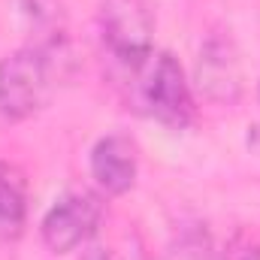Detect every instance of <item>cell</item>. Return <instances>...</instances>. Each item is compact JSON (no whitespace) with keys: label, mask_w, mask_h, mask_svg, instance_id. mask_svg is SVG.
Listing matches in <instances>:
<instances>
[{"label":"cell","mask_w":260,"mask_h":260,"mask_svg":"<svg viewBox=\"0 0 260 260\" xmlns=\"http://www.w3.org/2000/svg\"><path fill=\"white\" fill-rule=\"evenodd\" d=\"M55 61L46 46H21L0 58V124L34 118L52 97Z\"/></svg>","instance_id":"6da1fadb"},{"label":"cell","mask_w":260,"mask_h":260,"mask_svg":"<svg viewBox=\"0 0 260 260\" xmlns=\"http://www.w3.org/2000/svg\"><path fill=\"white\" fill-rule=\"evenodd\" d=\"M139 73V94L148 106V115L167 127H188L194 118V94L185 76V67L170 52H154Z\"/></svg>","instance_id":"7a4b0ae2"},{"label":"cell","mask_w":260,"mask_h":260,"mask_svg":"<svg viewBox=\"0 0 260 260\" xmlns=\"http://www.w3.org/2000/svg\"><path fill=\"white\" fill-rule=\"evenodd\" d=\"M100 40L118 64L139 70L154 55V12L145 0H103Z\"/></svg>","instance_id":"3957f363"},{"label":"cell","mask_w":260,"mask_h":260,"mask_svg":"<svg viewBox=\"0 0 260 260\" xmlns=\"http://www.w3.org/2000/svg\"><path fill=\"white\" fill-rule=\"evenodd\" d=\"M103 221V203L91 191H70L40 221V236L52 254H70L85 245Z\"/></svg>","instance_id":"277c9868"},{"label":"cell","mask_w":260,"mask_h":260,"mask_svg":"<svg viewBox=\"0 0 260 260\" xmlns=\"http://www.w3.org/2000/svg\"><path fill=\"white\" fill-rule=\"evenodd\" d=\"M194 85L200 97L215 106H233L242 97V61L227 34H212L200 46Z\"/></svg>","instance_id":"5b68a950"},{"label":"cell","mask_w":260,"mask_h":260,"mask_svg":"<svg viewBox=\"0 0 260 260\" xmlns=\"http://www.w3.org/2000/svg\"><path fill=\"white\" fill-rule=\"evenodd\" d=\"M91 179L106 197H121L136 185L139 173V145L124 133H106L94 142L91 157Z\"/></svg>","instance_id":"8992f818"},{"label":"cell","mask_w":260,"mask_h":260,"mask_svg":"<svg viewBox=\"0 0 260 260\" xmlns=\"http://www.w3.org/2000/svg\"><path fill=\"white\" fill-rule=\"evenodd\" d=\"M27 221V182L18 167L0 164V245L21 236Z\"/></svg>","instance_id":"52a82bcc"},{"label":"cell","mask_w":260,"mask_h":260,"mask_svg":"<svg viewBox=\"0 0 260 260\" xmlns=\"http://www.w3.org/2000/svg\"><path fill=\"white\" fill-rule=\"evenodd\" d=\"M227 260H260V245H254V242H242V245H236V248L230 251Z\"/></svg>","instance_id":"ba28073f"},{"label":"cell","mask_w":260,"mask_h":260,"mask_svg":"<svg viewBox=\"0 0 260 260\" xmlns=\"http://www.w3.org/2000/svg\"><path fill=\"white\" fill-rule=\"evenodd\" d=\"M257 100H260V88H257Z\"/></svg>","instance_id":"9c48e42d"}]
</instances>
